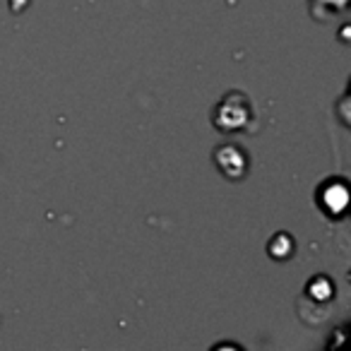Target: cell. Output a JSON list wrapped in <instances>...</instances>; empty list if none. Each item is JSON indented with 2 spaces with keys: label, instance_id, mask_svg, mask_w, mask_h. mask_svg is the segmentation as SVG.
Masks as SVG:
<instances>
[{
  "label": "cell",
  "instance_id": "6da1fadb",
  "mask_svg": "<svg viewBox=\"0 0 351 351\" xmlns=\"http://www.w3.org/2000/svg\"><path fill=\"white\" fill-rule=\"evenodd\" d=\"M253 116L255 111L250 99L243 92H229L215 108V128H219L221 132L245 130L253 123Z\"/></svg>",
  "mask_w": 351,
  "mask_h": 351
},
{
  "label": "cell",
  "instance_id": "7a4b0ae2",
  "mask_svg": "<svg viewBox=\"0 0 351 351\" xmlns=\"http://www.w3.org/2000/svg\"><path fill=\"white\" fill-rule=\"evenodd\" d=\"M215 166L219 169V173L229 181H243L248 173V152L239 145L224 142L215 149Z\"/></svg>",
  "mask_w": 351,
  "mask_h": 351
},
{
  "label": "cell",
  "instance_id": "277c9868",
  "mask_svg": "<svg viewBox=\"0 0 351 351\" xmlns=\"http://www.w3.org/2000/svg\"><path fill=\"white\" fill-rule=\"evenodd\" d=\"M346 0H315V8H330V10H344Z\"/></svg>",
  "mask_w": 351,
  "mask_h": 351
},
{
  "label": "cell",
  "instance_id": "3957f363",
  "mask_svg": "<svg viewBox=\"0 0 351 351\" xmlns=\"http://www.w3.org/2000/svg\"><path fill=\"white\" fill-rule=\"evenodd\" d=\"M269 253H272V258H279V260H284V258H289V255L293 253V243H291V239H289L287 234H279L277 239L269 243Z\"/></svg>",
  "mask_w": 351,
  "mask_h": 351
}]
</instances>
